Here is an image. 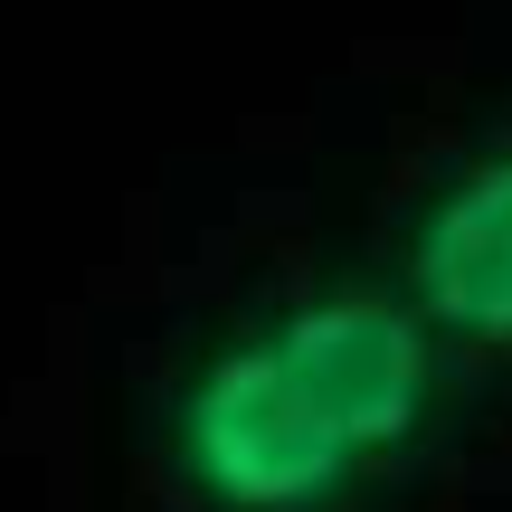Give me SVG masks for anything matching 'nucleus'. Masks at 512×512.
Listing matches in <instances>:
<instances>
[{
    "label": "nucleus",
    "mask_w": 512,
    "mask_h": 512,
    "mask_svg": "<svg viewBox=\"0 0 512 512\" xmlns=\"http://www.w3.org/2000/svg\"><path fill=\"white\" fill-rule=\"evenodd\" d=\"M171 475L209 512H332L370 475L351 427L294 380L275 332L209 351L171 399Z\"/></svg>",
    "instance_id": "f257e3e1"
},
{
    "label": "nucleus",
    "mask_w": 512,
    "mask_h": 512,
    "mask_svg": "<svg viewBox=\"0 0 512 512\" xmlns=\"http://www.w3.org/2000/svg\"><path fill=\"white\" fill-rule=\"evenodd\" d=\"M275 351L294 361V380L351 427L370 465L408 456L437 418V323L418 304L389 294H313L285 323H266Z\"/></svg>",
    "instance_id": "f03ea898"
},
{
    "label": "nucleus",
    "mask_w": 512,
    "mask_h": 512,
    "mask_svg": "<svg viewBox=\"0 0 512 512\" xmlns=\"http://www.w3.org/2000/svg\"><path fill=\"white\" fill-rule=\"evenodd\" d=\"M408 304L446 342L512 351V152L456 171L408 228Z\"/></svg>",
    "instance_id": "7ed1b4c3"
}]
</instances>
